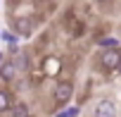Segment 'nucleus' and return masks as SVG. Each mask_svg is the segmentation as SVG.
<instances>
[{
	"mask_svg": "<svg viewBox=\"0 0 121 117\" xmlns=\"http://www.w3.org/2000/svg\"><path fill=\"white\" fill-rule=\"evenodd\" d=\"M52 98H55V103H57L59 107H64V105L74 98V81L59 79V81L55 84V88H52Z\"/></svg>",
	"mask_w": 121,
	"mask_h": 117,
	"instance_id": "nucleus-1",
	"label": "nucleus"
},
{
	"mask_svg": "<svg viewBox=\"0 0 121 117\" xmlns=\"http://www.w3.org/2000/svg\"><path fill=\"white\" fill-rule=\"evenodd\" d=\"M93 115L95 117H116V103L109 98H100L93 107Z\"/></svg>",
	"mask_w": 121,
	"mask_h": 117,
	"instance_id": "nucleus-2",
	"label": "nucleus"
},
{
	"mask_svg": "<svg viewBox=\"0 0 121 117\" xmlns=\"http://www.w3.org/2000/svg\"><path fill=\"white\" fill-rule=\"evenodd\" d=\"M119 62H121V50H102L100 53V65L104 69H119Z\"/></svg>",
	"mask_w": 121,
	"mask_h": 117,
	"instance_id": "nucleus-3",
	"label": "nucleus"
},
{
	"mask_svg": "<svg viewBox=\"0 0 121 117\" xmlns=\"http://www.w3.org/2000/svg\"><path fill=\"white\" fill-rule=\"evenodd\" d=\"M14 34H17L19 38H29V36L33 34V22H31L29 17L17 19V22H14Z\"/></svg>",
	"mask_w": 121,
	"mask_h": 117,
	"instance_id": "nucleus-4",
	"label": "nucleus"
},
{
	"mask_svg": "<svg viewBox=\"0 0 121 117\" xmlns=\"http://www.w3.org/2000/svg\"><path fill=\"white\" fill-rule=\"evenodd\" d=\"M17 74H19V72H17V67L12 65V60H5L3 65H0V81H3V84H5V81H14Z\"/></svg>",
	"mask_w": 121,
	"mask_h": 117,
	"instance_id": "nucleus-5",
	"label": "nucleus"
},
{
	"mask_svg": "<svg viewBox=\"0 0 121 117\" xmlns=\"http://www.w3.org/2000/svg\"><path fill=\"white\" fill-rule=\"evenodd\" d=\"M12 65L17 67V72H29V67H31V57H29V53H14V57H12Z\"/></svg>",
	"mask_w": 121,
	"mask_h": 117,
	"instance_id": "nucleus-6",
	"label": "nucleus"
},
{
	"mask_svg": "<svg viewBox=\"0 0 121 117\" xmlns=\"http://www.w3.org/2000/svg\"><path fill=\"white\" fill-rule=\"evenodd\" d=\"M7 115H10V117H31V107H29V103H24V100H14V105L10 107Z\"/></svg>",
	"mask_w": 121,
	"mask_h": 117,
	"instance_id": "nucleus-7",
	"label": "nucleus"
},
{
	"mask_svg": "<svg viewBox=\"0 0 121 117\" xmlns=\"http://www.w3.org/2000/svg\"><path fill=\"white\" fill-rule=\"evenodd\" d=\"M14 105L12 100V93L5 91V88H0V112H10V107Z\"/></svg>",
	"mask_w": 121,
	"mask_h": 117,
	"instance_id": "nucleus-8",
	"label": "nucleus"
},
{
	"mask_svg": "<svg viewBox=\"0 0 121 117\" xmlns=\"http://www.w3.org/2000/svg\"><path fill=\"white\" fill-rule=\"evenodd\" d=\"M97 45H100L102 50H116V48H119V41H116L114 36H104V38L97 41Z\"/></svg>",
	"mask_w": 121,
	"mask_h": 117,
	"instance_id": "nucleus-9",
	"label": "nucleus"
},
{
	"mask_svg": "<svg viewBox=\"0 0 121 117\" xmlns=\"http://www.w3.org/2000/svg\"><path fill=\"white\" fill-rule=\"evenodd\" d=\"M0 41H5L7 45H12V48H14V45L19 43V36H17V34H12V31H5V29H3V31H0Z\"/></svg>",
	"mask_w": 121,
	"mask_h": 117,
	"instance_id": "nucleus-10",
	"label": "nucleus"
},
{
	"mask_svg": "<svg viewBox=\"0 0 121 117\" xmlns=\"http://www.w3.org/2000/svg\"><path fill=\"white\" fill-rule=\"evenodd\" d=\"M78 112H81V107H64V110L55 112L52 117H78Z\"/></svg>",
	"mask_w": 121,
	"mask_h": 117,
	"instance_id": "nucleus-11",
	"label": "nucleus"
},
{
	"mask_svg": "<svg viewBox=\"0 0 121 117\" xmlns=\"http://www.w3.org/2000/svg\"><path fill=\"white\" fill-rule=\"evenodd\" d=\"M3 62H5V60H3V55H0V65H3Z\"/></svg>",
	"mask_w": 121,
	"mask_h": 117,
	"instance_id": "nucleus-12",
	"label": "nucleus"
},
{
	"mask_svg": "<svg viewBox=\"0 0 121 117\" xmlns=\"http://www.w3.org/2000/svg\"><path fill=\"white\" fill-rule=\"evenodd\" d=\"M119 74H121V62H119Z\"/></svg>",
	"mask_w": 121,
	"mask_h": 117,
	"instance_id": "nucleus-13",
	"label": "nucleus"
}]
</instances>
